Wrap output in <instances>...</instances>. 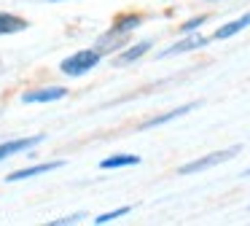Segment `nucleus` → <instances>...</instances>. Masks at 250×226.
<instances>
[{"instance_id":"9","label":"nucleus","mask_w":250,"mask_h":226,"mask_svg":"<svg viewBox=\"0 0 250 226\" xmlns=\"http://www.w3.org/2000/svg\"><path fill=\"white\" fill-rule=\"evenodd\" d=\"M196 108H199V102H186V105H180V108H172V111H167V113H159V116H151V118H146V121H143L137 129H140V132H146V129L164 127V124L175 121V118H183L186 113L196 111Z\"/></svg>"},{"instance_id":"4","label":"nucleus","mask_w":250,"mask_h":226,"mask_svg":"<svg viewBox=\"0 0 250 226\" xmlns=\"http://www.w3.org/2000/svg\"><path fill=\"white\" fill-rule=\"evenodd\" d=\"M210 43V35H202V32H188V35H180V41H175L172 46L162 48L159 51V59H169V57H180V54H191L199 51Z\"/></svg>"},{"instance_id":"17","label":"nucleus","mask_w":250,"mask_h":226,"mask_svg":"<svg viewBox=\"0 0 250 226\" xmlns=\"http://www.w3.org/2000/svg\"><path fill=\"white\" fill-rule=\"evenodd\" d=\"M205 3H226V0H205Z\"/></svg>"},{"instance_id":"5","label":"nucleus","mask_w":250,"mask_h":226,"mask_svg":"<svg viewBox=\"0 0 250 226\" xmlns=\"http://www.w3.org/2000/svg\"><path fill=\"white\" fill-rule=\"evenodd\" d=\"M151 48H153L151 38H148V41H137V43H126L119 54H113V57H110V65H113V68H126V65H135V62H140V59L146 57Z\"/></svg>"},{"instance_id":"13","label":"nucleus","mask_w":250,"mask_h":226,"mask_svg":"<svg viewBox=\"0 0 250 226\" xmlns=\"http://www.w3.org/2000/svg\"><path fill=\"white\" fill-rule=\"evenodd\" d=\"M140 156L137 154H113V156H105L100 159V170H124V167H137L140 164Z\"/></svg>"},{"instance_id":"7","label":"nucleus","mask_w":250,"mask_h":226,"mask_svg":"<svg viewBox=\"0 0 250 226\" xmlns=\"http://www.w3.org/2000/svg\"><path fill=\"white\" fill-rule=\"evenodd\" d=\"M46 140V135H24V137H14V140H6V143H0V161L11 159V156L17 154H27V151H33L35 145H41Z\"/></svg>"},{"instance_id":"18","label":"nucleus","mask_w":250,"mask_h":226,"mask_svg":"<svg viewBox=\"0 0 250 226\" xmlns=\"http://www.w3.org/2000/svg\"><path fill=\"white\" fill-rule=\"evenodd\" d=\"M242 175H245V178H250V170H245V172H242Z\"/></svg>"},{"instance_id":"10","label":"nucleus","mask_w":250,"mask_h":226,"mask_svg":"<svg viewBox=\"0 0 250 226\" xmlns=\"http://www.w3.org/2000/svg\"><path fill=\"white\" fill-rule=\"evenodd\" d=\"M126 43H132V35H113V32H100L97 35V41L92 43L94 48H97L103 57H113V54H119L121 48L126 46Z\"/></svg>"},{"instance_id":"14","label":"nucleus","mask_w":250,"mask_h":226,"mask_svg":"<svg viewBox=\"0 0 250 226\" xmlns=\"http://www.w3.org/2000/svg\"><path fill=\"white\" fill-rule=\"evenodd\" d=\"M129 213H132V207H129V204H121V207H116V210H108V213H100L97 218H92V224H94V226H105V224H113V221L124 218V215H129Z\"/></svg>"},{"instance_id":"2","label":"nucleus","mask_w":250,"mask_h":226,"mask_svg":"<svg viewBox=\"0 0 250 226\" xmlns=\"http://www.w3.org/2000/svg\"><path fill=\"white\" fill-rule=\"evenodd\" d=\"M237 154H242V145H231V148H223V151H212V154H205L199 159H191L186 164L178 167V175H196V172H205V170H212L218 164H226L231 161Z\"/></svg>"},{"instance_id":"1","label":"nucleus","mask_w":250,"mask_h":226,"mask_svg":"<svg viewBox=\"0 0 250 226\" xmlns=\"http://www.w3.org/2000/svg\"><path fill=\"white\" fill-rule=\"evenodd\" d=\"M103 59L105 57L94 46H83V48H78V51H73L70 57L62 59V62H60V73L67 75V78H81V75L92 73L94 68H100Z\"/></svg>"},{"instance_id":"11","label":"nucleus","mask_w":250,"mask_h":226,"mask_svg":"<svg viewBox=\"0 0 250 226\" xmlns=\"http://www.w3.org/2000/svg\"><path fill=\"white\" fill-rule=\"evenodd\" d=\"M248 27H250V8L245 11L242 16H237V19H231V22H226V24L215 27L212 35H210V41H229V38L239 35V32L248 30Z\"/></svg>"},{"instance_id":"19","label":"nucleus","mask_w":250,"mask_h":226,"mask_svg":"<svg viewBox=\"0 0 250 226\" xmlns=\"http://www.w3.org/2000/svg\"><path fill=\"white\" fill-rule=\"evenodd\" d=\"M49 3H65V0H49Z\"/></svg>"},{"instance_id":"16","label":"nucleus","mask_w":250,"mask_h":226,"mask_svg":"<svg viewBox=\"0 0 250 226\" xmlns=\"http://www.w3.org/2000/svg\"><path fill=\"white\" fill-rule=\"evenodd\" d=\"M86 218L83 213H73V215H65V218H51L49 226H73V224H81Z\"/></svg>"},{"instance_id":"6","label":"nucleus","mask_w":250,"mask_h":226,"mask_svg":"<svg viewBox=\"0 0 250 226\" xmlns=\"http://www.w3.org/2000/svg\"><path fill=\"white\" fill-rule=\"evenodd\" d=\"M143 24H146V14L143 11H124V14L113 16L108 32H113V35H135Z\"/></svg>"},{"instance_id":"8","label":"nucleus","mask_w":250,"mask_h":226,"mask_svg":"<svg viewBox=\"0 0 250 226\" xmlns=\"http://www.w3.org/2000/svg\"><path fill=\"white\" fill-rule=\"evenodd\" d=\"M65 167V159H54V161H41V164H30V167H19L11 175H6V183H19V181H30L35 175H46V172H54Z\"/></svg>"},{"instance_id":"12","label":"nucleus","mask_w":250,"mask_h":226,"mask_svg":"<svg viewBox=\"0 0 250 226\" xmlns=\"http://www.w3.org/2000/svg\"><path fill=\"white\" fill-rule=\"evenodd\" d=\"M30 30V22L11 11H0V35H17V32Z\"/></svg>"},{"instance_id":"3","label":"nucleus","mask_w":250,"mask_h":226,"mask_svg":"<svg viewBox=\"0 0 250 226\" xmlns=\"http://www.w3.org/2000/svg\"><path fill=\"white\" fill-rule=\"evenodd\" d=\"M70 94V89L62 84H49V86H30L19 94L22 105H49V102H60Z\"/></svg>"},{"instance_id":"15","label":"nucleus","mask_w":250,"mask_h":226,"mask_svg":"<svg viewBox=\"0 0 250 226\" xmlns=\"http://www.w3.org/2000/svg\"><path fill=\"white\" fill-rule=\"evenodd\" d=\"M210 22V14H196V16H191V19H186L183 24H178V32L180 35H188V32H199L202 30V24H207Z\"/></svg>"}]
</instances>
